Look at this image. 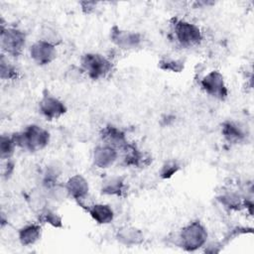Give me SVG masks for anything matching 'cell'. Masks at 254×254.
I'll use <instances>...</instances> for the list:
<instances>
[{
  "label": "cell",
  "mask_w": 254,
  "mask_h": 254,
  "mask_svg": "<svg viewBox=\"0 0 254 254\" xmlns=\"http://www.w3.org/2000/svg\"><path fill=\"white\" fill-rule=\"evenodd\" d=\"M12 136L17 147L29 152L41 151L50 142V133L37 124L28 125L23 131L14 133Z\"/></svg>",
  "instance_id": "cell-1"
},
{
  "label": "cell",
  "mask_w": 254,
  "mask_h": 254,
  "mask_svg": "<svg viewBox=\"0 0 254 254\" xmlns=\"http://www.w3.org/2000/svg\"><path fill=\"white\" fill-rule=\"evenodd\" d=\"M208 238L205 226L198 220L185 225L178 235V245L185 251L192 252L204 246Z\"/></svg>",
  "instance_id": "cell-2"
},
{
  "label": "cell",
  "mask_w": 254,
  "mask_h": 254,
  "mask_svg": "<svg viewBox=\"0 0 254 254\" xmlns=\"http://www.w3.org/2000/svg\"><path fill=\"white\" fill-rule=\"evenodd\" d=\"M172 30L177 42L184 48L198 46L202 41L200 29L189 21L174 18L172 20Z\"/></svg>",
  "instance_id": "cell-3"
},
{
  "label": "cell",
  "mask_w": 254,
  "mask_h": 254,
  "mask_svg": "<svg viewBox=\"0 0 254 254\" xmlns=\"http://www.w3.org/2000/svg\"><path fill=\"white\" fill-rule=\"evenodd\" d=\"M81 70L91 79H100L109 74L113 68L112 63L106 57L96 54L87 53L80 60Z\"/></svg>",
  "instance_id": "cell-4"
},
{
  "label": "cell",
  "mask_w": 254,
  "mask_h": 254,
  "mask_svg": "<svg viewBox=\"0 0 254 254\" xmlns=\"http://www.w3.org/2000/svg\"><path fill=\"white\" fill-rule=\"evenodd\" d=\"M1 48L4 53L12 57H18L26 45V34L17 28L5 27L1 24L0 32Z\"/></svg>",
  "instance_id": "cell-5"
},
{
  "label": "cell",
  "mask_w": 254,
  "mask_h": 254,
  "mask_svg": "<svg viewBox=\"0 0 254 254\" xmlns=\"http://www.w3.org/2000/svg\"><path fill=\"white\" fill-rule=\"evenodd\" d=\"M201 88L210 96L224 100L228 96V89L224 77L218 70H211L200 79Z\"/></svg>",
  "instance_id": "cell-6"
},
{
  "label": "cell",
  "mask_w": 254,
  "mask_h": 254,
  "mask_svg": "<svg viewBox=\"0 0 254 254\" xmlns=\"http://www.w3.org/2000/svg\"><path fill=\"white\" fill-rule=\"evenodd\" d=\"M39 110L47 120H55L65 114L66 106L62 100L45 90L39 101Z\"/></svg>",
  "instance_id": "cell-7"
},
{
  "label": "cell",
  "mask_w": 254,
  "mask_h": 254,
  "mask_svg": "<svg viewBox=\"0 0 254 254\" xmlns=\"http://www.w3.org/2000/svg\"><path fill=\"white\" fill-rule=\"evenodd\" d=\"M110 40L122 50H133L141 45L142 36L138 32L123 30L115 25L110 30Z\"/></svg>",
  "instance_id": "cell-8"
},
{
  "label": "cell",
  "mask_w": 254,
  "mask_h": 254,
  "mask_svg": "<svg viewBox=\"0 0 254 254\" xmlns=\"http://www.w3.org/2000/svg\"><path fill=\"white\" fill-rule=\"evenodd\" d=\"M31 59L39 65H47L57 58L56 46L43 40L34 43L30 48Z\"/></svg>",
  "instance_id": "cell-9"
},
{
  "label": "cell",
  "mask_w": 254,
  "mask_h": 254,
  "mask_svg": "<svg viewBox=\"0 0 254 254\" xmlns=\"http://www.w3.org/2000/svg\"><path fill=\"white\" fill-rule=\"evenodd\" d=\"M100 138L103 144L111 146L118 151H121L128 143L125 133L118 127L108 124L100 131Z\"/></svg>",
  "instance_id": "cell-10"
},
{
  "label": "cell",
  "mask_w": 254,
  "mask_h": 254,
  "mask_svg": "<svg viewBox=\"0 0 254 254\" xmlns=\"http://www.w3.org/2000/svg\"><path fill=\"white\" fill-rule=\"evenodd\" d=\"M118 155V150L106 144H102L94 148L92 153V161L97 168L107 169L117 161Z\"/></svg>",
  "instance_id": "cell-11"
},
{
  "label": "cell",
  "mask_w": 254,
  "mask_h": 254,
  "mask_svg": "<svg viewBox=\"0 0 254 254\" xmlns=\"http://www.w3.org/2000/svg\"><path fill=\"white\" fill-rule=\"evenodd\" d=\"M66 190L72 198H74L78 203L85 199L89 191V185L87 180L81 175L71 176L65 183Z\"/></svg>",
  "instance_id": "cell-12"
},
{
  "label": "cell",
  "mask_w": 254,
  "mask_h": 254,
  "mask_svg": "<svg viewBox=\"0 0 254 254\" xmlns=\"http://www.w3.org/2000/svg\"><path fill=\"white\" fill-rule=\"evenodd\" d=\"M121 153L123 164L126 166L141 168L150 163V157H147L136 147V145L130 142L121 150Z\"/></svg>",
  "instance_id": "cell-13"
},
{
  "label": "cell",
  "mask_w": 254,
  "mask_h": 254,
  "mask_svg": "<svg viewBox=\"0 0 254 254\" xmlns=\"http://www.w3.org/2000/svg\"><path fill=\"white\" fill-rule=\"evenodd\" d=\"M115 237L119 243L125 246L140 245L144 241V234L142 230L130 225H125L118 228Z\"/></svg>",
  "instance_id": "cell-14"
},
{
  "label": "cell",
  "mask_w": 254,
  "mask_h": 254,
  "mask_svg": "<svg viewBox=\"0 0 254 254\" xmlns=\"http://www.w3.org/2000/svg\"><path fill=\"white\" fill-rule=\"evenodd\" d=\"M86 211L91 218L99 224H108L114 218V211L108 205L104 203H94L86 207Z\"/></svg>",
  "instance_id": "cell-15"
},
{
  "label": "cell",
  "mask_w": 254,
  "mask_h": 254,
  "mask_svg": "<svg viewBox=\"0 0 254 254\" xmlns=\"http://www.w3.org/2000/svg\"><path fill=\"white\" fill-rule=\"evenodd\" d=\"M42 236V227L38 223H30L18 231V239L23 246H31L40 240Z\"/></svg>",
  "instance_id": "cell-16"
},
{
  "label": "cell",
  "mask_w": 254,
  "mask_h": 254,
  "mask_svg": "<svg viewBox=\"0 0 254 254\" xmlns=\"http://www.w3.org/2000/svg\"><path fill=\"white\" fill-rule=\"evenodd\" d=\"M125 191V179L120 176H112L103 180L101 192L106 195L122 196Z\"/></svg>",
  "instance_id": "cell-17"
},
{
  "label": "cell",
  "mask_w": 254,
  "mask_h": 254,
  "mask_svg": "<svg viewBox=\"0 0 254 254\" xmlns=\"http://www.w3.org/2000/svg\"><path fill=\"white\" fill-rule=\"evenodd\" d=\"M223 138L230 144H238L244 141L246 135L242 128L233 121H225L221 125Z\"/></svg>",
  "instance_id": "cell-18"
},
{
  "label": "cell",
  "mask_w": 254,
  "mask_h": 254,
  "mask_svg": "<svg viewBox=\"0 0 254 254\" xmlns=\"http://www.w3.org/2000/svg\"><path fill=\"white\" fill-rule=\"evenodd\" d=\"M217 199L219 202L229 210H240L244 208V203L246 197L241 196L235 191H226L220 194Z\"/></svg>",
  "instance_id": "cell-19"
},
{
  "label": "cell",
  "mask_w": 254,
  "mask_h": 254,
  "mask_svg": "<svg viewBox=\"0 0 254 254\" xmlns=\"http://www.w3.org/2000/svg\"><path fill=\"white\" fill-rule=\"evenodd\" d=\"M39 221L42 223H47L55 228H62L63 227V218L62 216L57 213L55 210L46 207L41 212L38 213Z\"/></svg>",
  "instance_id": "cell-20"
},
{
  "label": "cell",
  "mask_w": 254,
  "mask_h": 254,
  "mask_svg": "<svg viewBox=\"0 0 254 254\" xmlns=\"http://www.w3.org/2000/svg\"><path fill=\"white\" fill-rule=\"evenodd\" d=\"M47 197L48 196L40 190H32L27 195V201L31 209L38 214L47 207Z\"/></svg>",
  "instance_id": "cell-21"
},
{
  "label": "cell",
  "mask_w": 254,
  "mask_h": 254,
  "mask_svg": "<svg viewBox=\"0 0 254 254\" xmlns=\"http://www.w3.org/2000/svg\"><path fill=\"white\" fill-rule=\"evenodd\" d=\"M16 143L14 141L13 136L8 135H2L0 140V156L3 161L11 159V157L14 154Z\"/></svg>",
  "instance_id": "cell-22"
},
{
  "label": "cell",
  "mask_w": 254,
  "mask_h": 254,
  "mask_svg": "<svg viewBox=\"0 0 254 254\" xmlns=\"http://www.w3.org/2000/svg\"><path fill=\"white\" fill-rule=\"evenodd\" d=\"M159 68L172 72H181L185 67V62L181 59L163 58L158 63Z\"/></svg>",
  "instance_id": "cell-23"
},
{
  "label": "cell",
  "mask_w": 254,
  "mask_h": 254,
  "mask_svg": "<svg viewBox=\"0 0 254 254\" xmlns=\"http://www.w3.org/2000/svg\"><path fill=\"white\" fill-rule=\"evenodd\" d=\"M18 75V71L16 67L11 64L6 59L5 56L2 54L1 55V60H0V76L4 80L8 79H15Z\"/></svg>",
  "instance_id": "cell-24"
},
{
  "label": "cell",
  "mask_w": 254,
  "mask_h": 254,
  "mask_svg": "<svg viewBox=\"0 0 254 254\" xmlns=\"http://www.w3.org/2000/svg\"><path fill=\"white\" fill-rule=\"evenodd\" d=\"M180 170H181V165L178 161L168 160L163 164L159 175L163 180H168V179H171L174 175H176Z\"/></svg>",
  "instance_id": "cell-25"
},
{
  "label": "cell",
  "mask_w": 254,
  "mask_h": 254,
  "mask_svg": "<svg viewBox=\"0 0 254 254\" xmlns=\"http://www.w3.org/2000/svg\"><path fill=\"white\" fill-rule=\"evenodd\" d=\"M41 40L57 46L62 42V37L56 28H54L52 26H45L42 29V39Z\"/></svg>",
  "instance_id": "cell-26"
},
{
  "label": "cell",
  "mask_w": 254,
  "mask_h": 254,
  "mask_svg": "<svg viewBox=\"0 0 254 254\" xmlns=\"http://www.w3.org/2000/svg\"><path fill=\"white\" fill-rule=\"evenodd\" d=\"M96 2H92V1H82L79 2V5L81 6V10L85 13V14H90L91 12H93L94 8L96 7Z\"/></svg>",
  "instance_id": "cell-27"
}]
</instances>
